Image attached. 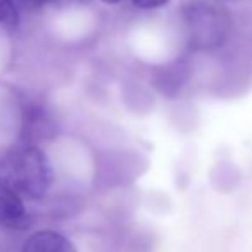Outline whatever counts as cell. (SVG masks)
Wrapping results in <instances>:
<instances>
[{"instance_id": "obj_1", "label": "cell", "mask_w": 252, "mask_h": 252, "mask_svg": "<svg viewBox=\"0 0 252 252\" xmlns=\"http://www.w3.org/2000/svg\"><path fill=\"white\" fill-rule=\"evenodd\" d=\"M52 182L50 161L36 144L21 143L0 156V186L21 199H41Z\"/></svg>"}, {"instance_id": "obj_2", "label": "cell", "mask_w": 252, "mask_h": 252, "mask_svg": "<svg viewBox=\"0 0 252 252\" xmlns=\"http://www.w3.org/2000/svg\"><path fill=\"white\" fill-rule=\"evenodd\" d=\"M187 40L197 50H211L223 45L230 34V14L221 5L209 2H190L182 9Z\"/></svg>"}, {"instance_id": "obj_3", "label": "cell", "mask_w": 252, "mask_h": 252, "mask_svg": "<svg viewBox=\"0 0 252 252\" xmlns=\"http://www.w3.org/2000/svg\"><path fill=\"white\" fill-rule=\"evenodd\" d=\"M55 134V124L47 106L38 100H26L23 106V127H21V143L36 144L50 139Z\"/></svg>"}, {"instance_id": "obj_4", "label": "cell", "mask_w": 252, "mask_h": 252, "mask_svg": "<svg viewBox=\"0 0 252 252\" xmlns=\"http://www.w3.org/2000/svg\"><path fill=\"white\" fill-rule=\"evenodd\" d=\"M31 225V215L28 213L23 199L0 186V226L12 230H26Z\"/></svg>"}, {"instance_id": "obj_5", "label": "cell", "mask_w": 252, "mask_h": 252, "mask_svg": "<svg viewBox=\"0 0 252 252\" xmlns=\"http://www.w3.org/2000/svg\"><path fill=\"white\" fill-rule=\"evenodd\" d=\"M23 252H77L63 235L50 230L36 232L26 240Z\"/></svg>"}, {"instance_id": "obj_6", "label": "cell", "mask_w": 252, "mask_h": 252, "mask_svg": "<svg viewBox=\"0 0 252 252\" xmlns=\"http://www.w3.org/2000/svg\"><path fill=\"white\" fill-rule=\"evenodd\" d=\"M0 26L16 30L19 26V12L16 0H0Z\"/></svg>"}, {"instance_id": "obj_7", "label": "cell", "mask_w": 252, "mask_h": 252, "mask_svg": "<svg viewBox=\"0 0 252 252\" xmlns=\"http://www.w3.org/2000/svg\"><path fill=\"white\" fill-rule=\"evenodd\" d=\"M134 5L141 7V9H156V7L165 5L168 0H132Z\"/></svg>"}, {"instance_id": "obj_8", "label": "cell", "mask_w": 252, "mask_h": 252, "mask_svg": "<svg viewBox=\"0 0 252 252\" xmlns=\"http://www.w3.org/2000/svg\"><path fill=\"white\" fill-rule=\"evenodd\" d=\"M17 3H21L26 9H38V7L45 5V3L52 2V0H16Z\"/></svg>"}, {"instance_id": "obj_9", "label": "cell", "mask_w": 252, "mask_h": 252, "mask_svg": "<svg viewBox=\"0 0 252 252\" xmlns=\"http://www.w3.org/2000/svg\"><path fill=\"white\" fill-rule=\"evenodd\" d=\"M103 2H105V3H119L120 0H103Z\"/></svg>"}]
</instances>
